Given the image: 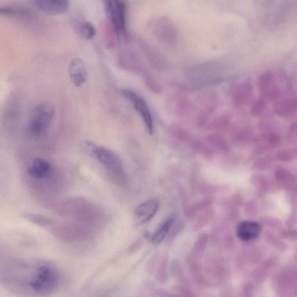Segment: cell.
<instances>
[{
  "mask_svg": "<svg viewBox=\"0 0 297 297\" xmlns=\"http://www.w3.org/2000/svg\"><path fill=\"white\" fill-rule=\"evenodd\" d=\"M261 232V227L254 221H246L238 224L237 236L244 241H250L257 238Z\"/></svg>",
  "mask_w": 297,
  "mask_h": 297,
  "instance_id": "cell-10",
  "label": "cell"
},
{
  "mask_svg": "<svg viewBox=\"0 0 297 297\" xmlns=\"http://www.w3.org/2000/svg\"><path fill=\"white\" fill-rule=\"evenodd\" d=\"M288 139L292 142L297 141V121L292 123L288 129Z\"/></svg>",
  "mask_w": 297,
  "mask_h": 297,
  "instance_id": "cell-21",
  "label": "cell"
},
{
  "mask_svg": "<svg viewBox=\"0 0 297 297\" xmlns=\"http://www.w3.org/2000/svg\"><path fill=\"white\" fill-rule=\"evenodd\" d=\"M158 204L156 201L150 200L138 206L135 210L136 224L139 225L147 223L156 215Z\"/></svg>",
  "mask_w": 297,
  "mask_h": 297,
  "instance_id": "cell-8",
  "label": "cell"
},
{
  "mask_svg": "<svg viewBox=\"0 0 297 297\" xmlns=\"http://www.w3.org/2000/svg\"><path fill=\"white\" fill-rule=\"evenodd\" d=\"M174 222V217H171L161 223L152 236V241L154 245H160L164 241L165 238L168 235Z\"/></svg>",
  "mask_w": 297,
  "mask_h": 297,
  "instance_id": "cell-13",
  "label": "cell"
},
{
  "mask_svg": "<svg viewBox=\"0 0 297 297\" xmlns=\"http://www.w3.org/2000/svg\"><path fill=\"white\" fill-rule=\"evenodd\" d=\"M124 97L131 103L135 110L143 119L147 130L150 133L154 132L153 120L151 112L145 100L137 94L135 91L128 89L121 90Z\"/></svg>",
  "mask_w": 297,
  "mask_h": 297,
  "instance_id": "cell-5",
  "label": "cell"
},
{
  "mask_svg": "<svg viewBox=\"0 0 297 297\" xmlns=\"http://www.w3.org/2000/svg\"><path fill=\"white\" fill-rule=\"evenodd\" d=\"M274 77L271 72L263 73L259 78L258 87L261 93L264 94L273 87Z\"/></svg>",
  "mask_w": 297,
  "mask_h": 297,
  "instance_id": "cell-16",
  "label": "cell"
},
{
  "mask_svg": "<svg viewBox=\"0 0 297 297\" xmlns=\"http://www.w3.org/2000/svg\"><path fill=\"white\" fill-rule=\"evenodd\" d=\"M146 86H147L150 90L152 91L155 92L157 93L158 92L161 91V88L152 79H148L146 81Z\"/></svg>",
  "mask_w": 297,
  "mask_h": 297,
  "instance_id": "cell-22",
  "label": "cell"
},
{
  "mask_svg": "<svg viewBox=\"0 0 297 297\" xmlns=\"http://www.w3.org/2000/svg\"><path fill=\"white\" fill-rule=\"evenodd\" d=\"M75 31L79 37L86 40L94 39L97 32L94 24L88 21L78 22L75 26Z\"/></svg>",
  "mask_w": 297,
  "mask_h": 297,
  "instance_id": "cell-14",
  "label": "cell"
},
{
  "mask_svg": "<svg viewBox=\"0 0 297 297\" xmlns=\"http://www.w3.org/2000/svg\"><path fill=\"white\" fill-rule=\"evenodd\" d=\"M55 115V107L51 103L43 102L33 109L29 120L27 131L33 138L40 137L47 131Z\"/></svg>",
  "mask_w": 297,
  "mask_h": 297,
  "instance_id": "cell-2",
  "label": "cell"
},
{
  "mask_svg": "<svg viewBox=\"0 0 297 297\" xmlns=\"http://www.w3.org/2000/svg\"><path fill=\"white\" fill-rule=\"evenodd\" d=\"M297 156V149L289 148L280 150L275 157L278 160L288 161L293 160Z\"/></svg>",
  "mask_w": 297,
  "mask_h": 297,
  "instance_id": "cell-17",
  "label": "cell"
},
{
  "mask_svg": "<svg viewBox=\"0 0 297 297\" xmlns=\"http://www.w3.org/2000/svg\"><path fill=\"white\" fill-rule=\"evenodd\" d=\"M52 167L45 159L37 157L29 166L27 172L29 176L36 179H42L47 177L51 173Z\"/></svg>",
  "mask_w": 297,
  "mask_h": 297,
  "instance_id": "cell-9",
  "label": "cell"
},
{
  "mask_svg": "<svg viewBox=\"0 0 297 297\" xmlns=\"http://www.w3.org/2000/svg\"><path fill=\"white\" fill-rule=\"evenodd\" d=\"M228 123V120L226 118H221L218 120L215 121L214 123V127H223L227 125Z\"/></svg>",
  "mask_w": 297,
  "mask_h": 297,
  "instance_id": "cell-23",
  "label": "cell"
},
{
  "mask_svg": "<svg viewBox=\"0 0 297 297\" xmlns=\"http://www.w3.org/2000/svg\"><path fill=\"white\" fill-rule=\"evenodd\" d=\"M279 144L280 137L277 133L274 132L265 133L257 140L258 148L262 151L275 149Z\"/></svg>",
  "mask_w": 297,
  "mask_h": 297,
  "instance_id": "cell-12",
  "label": "cell"
},
{
  "mask_svg": "<svg viewBox=\"0 0 297 297\" xmlns=\"http://www.w3.org/2000/svg\"><path fill=\"white\" fill-rule=\"evenodd\" d=\"M83 146L91 157L106 167L115 176L121 179L125 178L122 162L114 151L91 141H86Z\"/></svg>",
  "mask_w": 297,
  "mask_h": 297,
  "instance_id": "cell-1",
  "label": "cell"
},
{
  "mask_svg": "<svg viewBox=\"0 0 297 297\" xmlns=\"http://www.w3.org/2000/svg\"><path fill=\"white\" fill-rule=\"evenodd\" d=\"M103 7L107 18L116 34L119 37L126 35L125 6L121 0H103Z\"/></svg>",
  "mask_w": 297,
  "mask_h": 297,
  "instance_id": "cell-4",
  "label": "cell"
},
{
  "mask_svg": "<svg viewBox=\"0 0 297 297\" xmlns=\"http://www.w3.org/2000/svg\"><path fill=\"white\" fill-rule=\"evenodd\" d=\"M59 278L52 267L43 266L39 267L29 280V285L37 293L47 294L55 291Z\"/></svg>",
  "mask_w": 297,
  "mask_h": 297,
  "instance_id": "cell-3",
  "label": "cell"
},
{
  "mask_svg": "<svg viewBox=\"0 0 297 297\" xmlns=\"http://www.w3.org/2000/svg\"><path fill=\"white\" fill-rule=\"evenodd\" d=\"M71 82L77 87L85 85L88 80V73L85 62L80 58H74L69 65Z\"/></svg>",
  "mask_w": 297,
  "mask_h": 297,
  "instance_id": "cell-7",
  "label": "cell"
},
{
  "mask_svg": "<svg viewBox=\"0 0 297 297\" xmlns=\"http://www.w3.org/2000/svg\"><path fill=\"white\" fill-rule=\"evenodd\" d=\"M253 139V133L250 130L241 131L236 136V139L241 142H248L252 140Z\"/></svg>",
  "mask_w": 297,
  "mask_h": 297,
  "instance_id": "cell-20",
  "label": "cell"
},
{
  "mask_svg": "<svg viewBox=\"0 0 297 297\" xmlns=\"http://www.w3.org/2000/svg\"><path fill=\"white\" fill-rule=\"evenodd\" d=\"M266 100L263 97L259 98L255 101L251 107V114L255 117H258L262 114L266 107Z\"/></svg>",
  "mask_w": 297,
  "mask_h": 297,
  "instance_id": "cell-18",
  "label": "cell"
},
{
  "mask_svg": "<svg viewBox=\"0 0 297 297\" xmlns=\"http://www.w3.org/2000/svg\"><path fill=\"white\" fill-rule=\"evenodd\" d=\"M210 141L213 145L217 146V147L221 150L226 151L228 150V146L226 144L225 142L223 140L216 136H211L209 137Z\"/></svg>",
  "mask_w": 297,
  "mask_h": 297,
  "instance_id": "cell-19",
  "label": "cell"
},
{
  "mask_svg": "<svg viewBox=\"0 0 297 297\" xmlns=\"http://www.w3.org/2000/svg\"><path fill=\"white\" fill-rule=\"evenodd\" d=\"M34 3L39 10L50 15L64 14L69 7V0H34Z\"/></svg>",
  "mask_w": 297,
  "mask_h": 297,
  "instance_id": "cell-6",
  "label": "cell"
},
{
  "mask_svg": "<svg viewBox=\"0 0 297 297\" xmlns=\"http://www.w3.org/2000/svg\"><path fill=\"white\" fill-rule=\"evenodd\" d=\"M297 111V99H288L279 103L275 107V114L280 116L291 115Z\"/></svg>",
  "mask_w": 297,
  "mask_h": 297,
  "instance_id": "cell-15",
  "label": "cell"
},
{
  "mask_svg": "<svg viewBox=\"0 0 297 297\" xmlns=\"http://www.w3.org/2000/svg\"><path fill=\"white\" fill-rule=\"evenodd\" d=\"M253 93V87L249 83L242 84L236 90L233 95L234 104L240 107L248 102Z\"/></svg>",
  "mask_w": 297,
  "mask_h": 297,
  "instance_id": "cell-11",
  "label": "cell"
}]
</instances>
